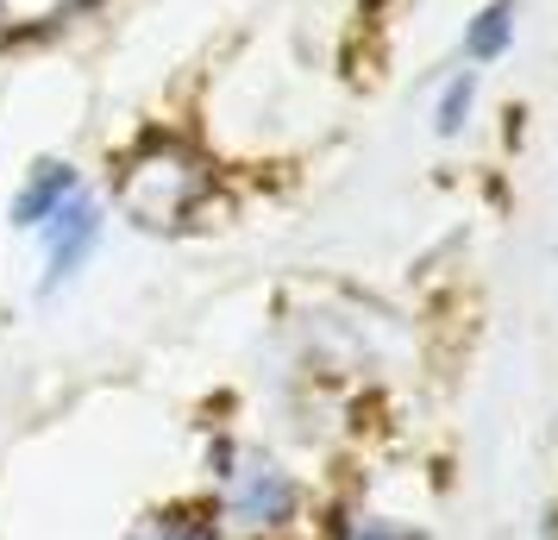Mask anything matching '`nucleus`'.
<instances>
[{"label": "nucleus", "mask_w": 558, "mask_h": 540, "mask_svg": "<svg viewBox=\"0 0 558 540\" xmlns=\"http://www.w3.org/2000/svg\"><path fill=\"white\" fill-rule=\"evenodd\" d=\"M107 195L120 207V220L138 232H189L220 195V164L182 132H145L113 164Z\"/></svg>", "instance_id": "nucleus-1"}, {"label": "nucleus", "mask_w": 558, "mask_h": 540, "mask_svg": "<svg viewBox=\"0 0 558 540\" xmlns=\"http://www.w3.org/2000/svg\"><path fill=\"white\" fill-rule=\"evenodd\" d=\"M302 478L257 440L220 434L207 446V509L220 535L239 540H282L302 521Z\"/></svg>", "instance_id": "nucleus-2"}, {"label": "nucleus", "mask_w": 558, "mask_h": 540, "mask_svg": "<svg viewBox=\"0 0 558 540\" xmlns=\"http://www.w3.org/2000/svg\"><path fill=\"white\" fill-rule=\"evenodd\" d=\"M101 239H107V202L95 195V189H76V195H70V202L38 227V252H45L38 296H57L63 284H76L82 264L101 252Z\"/></svg>", "instance_id": "nucleus-3"}, {"label": "nucleus", "mask_w": 558, "mask_h": 540, "mask_svg": "<svg viewBox=\"0 0 558 540\" xmlns=\"http://www.w3.org/2000/svg\"><path fill=\"white\" fill-rule=\"evenodd\" d=\"M76 189H88V182H82V170L70 164V157H38L26 177H20L13 202H7V227L13 232H38L57 207L76 195Z\"/></svg>", "instance_id": "nucleus-4"}, {"label": "nucleus", "mask_w": 558, "mask_h": 540, "mask_svg": "<svg viewBox=\"0 0 558 540\" xmlns=\"http://www.w3.org/2000/svg\"><path fill=\"white\" fill-rule=\"evenodd\" d=\"M514 0H483L477 13L464 20V70H489L514 51Z\"/></svg>", "instance_id": "nucleus-5"}, {"label": "nucleus", "mask_w": 558, "mask_h": 540, "mask_svg": "<svg viewBox=\"0 0 558 540\" xmlns=\"http://www.w3.org/2000/svg\"><path fill=\"white\" fill-rule=\"evenodd\" d=\"M95 7L101 0H0V38H51Z\"/></svg>", "instance_id": "nucleus-6"}, {"label": "nucleus", "mask_w": 558, "mask_h": 540, "mask_svg": "<svg viewBox=\"0 0 558 540\" xmlns=\"http://www.w3.org/2000/svg\"><path fill=\"white\" fill-rule=\"evenodd\" d=\"M126 540H227L220 521L207 503H163V509H145L126 528Z\"/></svg>", "instance_id": "nucleus-7"}, {"label": "nucleus", "mask_w": 558, "mask_h": 540, "mask_svg": "<svg viewBox=\"0 0 558 540\" xmlns=\"http://www.w3.org/2000/svg\"><path fill=\"white\" fill-rule=\"evenodd\" d=\"M327 540H427V528L396 521V515H377V509H364V503H345V509H332Z\"/></svg>", "instance_id": "nucleus-8"}, {"label": "nucleus", "mask_w": 558, "mask_h": 540, "mask_svg": "<svg viewBox=\"0 0 558 540\" xmlns=\"http://www.w3.org/2000/svg\"><path fill=\"white\" fill-rule=\"evenodd\" d=\"M471 113H477V70H452L446 88H439V101H433V132L458 139V132L471 127Z\"/></svg>", "instance_id": "nucleus-9"}]
</instances>
